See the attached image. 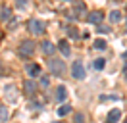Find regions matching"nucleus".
Listing matches in <instances>:
<instances>
[{"label": "nucleus", "instance_id": "obj_1", "mask_svg": "<svg viewBox=\"0 0 127 123\" xmlns=\"http://www.w3.org/2000/svg\"><path fill=\"white\" fill-rule=\"evenodd\" d=\"M48 69H50V73L56 77H62L65 73V62L64 60H58V58H52V60L48 62Z\"/></svg>", "mask_w": 127, "mask_h": 123}, {"label": "nucleus", "instance_id": "obj_2", "mask_svg": "<svg viewBox=\"0 0 127 123\" xmlns=\"http://www.w3.org/2000/svg\"><path fill=\"white\" fill-rule=\"evenodd\" d=\"M17 54L21 56V58H33V54H35V42L33 40H23L21 44H19V48H17Z\"/></svg>", "mask_w": 127, "mask_h": 123}, {"label": "nucleus", "instance_id": "obj_3", "mask_svg": "<svg viewBox=\"0 0 127 123\" xmlns=\"http://www.w3.org/2000/svg\"><path fill=\"white\" fill-rule=\"evenodd\" d=\"M27 29L31 31L33 35H44L46 25H44V21H40V19H29V23H27Z\"/></svg>", "mask_w": 127, "mask_h": 123}, {"label": "nucleus", "instance_id": "obj_4", "mask_svg": "<svg viewBox=\"0 0 127 123\" xmlns=\"http://www.w3.org/2000/svg\"><path fill=\"white\" fill-rule=\"evenodd\" d=\"M71 75L73 79H79V81H83L85 77H87V73H85V67H83V62H73V65H71Z\"/></svg>", "mask_w": 127, "mask_h": 123}, {"label": "nucleus", "instance_id": "obj_5", "mask_svg": "<svg viewBox=\"0 0 127 123\" xmlns=\"http://www.w3.org/2000/svg\"><path fill=\"white\" fill-rule=\"evenodd\" d=\"M119 119H121V112L116 108V110H112L110 114H108V117H106V123H118Z\"/></svg>", "mask_w": 127, "mask_h": 123}, {"label": "nucleus", "instance_id": "obj_6", "mask_svg": "<svg viewBox=\"0 0 127 123\" xmlns=\"http://www.w3.org/2000/svg\"><path fill=\"white\" fill-rule=\"evenodd\" d=\"M89 23H95V25H98V23H102V19H104V15H102V12H93V14H89Z\"/></svg>", "mask_w": 127, "mask_h": 123}, {"label": "nucleus", "instance_id": "obj_7", "mask_svg": "<svg viewBox=\"0 0 127 123\" xmlns=\"http://www.w3.org/2000/svg\"><path fill=\"white\" fill-rule=\"evenodd\" d=\"M4 91H6V98H8L10 102H16V100H17V96H16V87H14V85H6V89H4Z\"/></svg>", "mask_w": 127, "mask_h": 123}, {"label": "nucleus", "instance_id": "obj_8", "mask_svg": "<svg viewBox=\"0 0 127 123\" xmlns=\"http://www.w3.org/2000/svg\"><path fill=\"white\" fill-rule=\"evenodd\" d=\"M23 89H25V94H27V96H33V94L37 92V85H35L31 79H29V81H25Z\"/></svg>", "mask_w": 127, "mask_h": 123}, {"label": "nucleus", "instance_id": "obj_9", "mask_svg": "<svg viewBox=\"0 0 127 123\" xmlns=\"http://www.w3.org/2000/svg\"><path fill=\"white\" fill-rule=\"evenodd\" d=\"M8 119H10V110H8V106L0 104V123H6Z\"/></svg>", "mask_w": 127, "mask_h": 123}, {"label": "nucleus", "instance_id": "obj_10", "mask_svg": "<svg viewBox=\"0 0 127 123\" xmlns=\"http://www.w3.org/2000/svg\"><path fill=\"white\" fill-rule=\"evenodd\" d=\"M58 48H60V52L64 54V58H67V56H71V48H69V44H67L65 40H60V44H58Z\"/></svg>", "mask_w": 127, "mask_h": 123}, {"label": "nucleus", "instance_id": "obj_11", "mask_svg": "<svg viewBox=\"0 0 127 123\" xmlns=\"http://www.w3.org/2000/svg\"><path fill=\"white\" fill-rule=\"evenodd\" d=\"M42 52H44V54H48V56H52V54L56 52V46L52 44L50 40H44V42H42Z\"/></svg>", "mask_w": 127, "mask_h": 123}, {"label": "nucleus", "instance_id": "obj_12", "mask_svg": "<svg viewBox=\"0 0 127 123\" xmlns=\"http://www.w3.org/2000/svg\"><path fill=\"white\" fill-rule=\"evenodd\" d=\"M56 98L60 100V102H64V100L67 98V89H65L64 85H60V87H58V91H56Z\"/></svg>", "mask_w": 127, "mask_h": 123}, {"label": "nucleus", "instance_id": "obj_13", "mask_svg": "<svg viewBox=\"0 0 127 123\" xmlns=\"http://www.w3.org/2000/svg\"><path fill=\"white\" fill-rule=\"evenodd\" d=\"M39 73H40V67L37 63H29V65H27V75L29 77H37Z\"/></svg>", "mask_w": 127, "mask_h": 123}, {"label": "nucleus", "instance_id": "obj_14", "mask_svg": "<svg viewBox=\"0 0 127 123\" xmlns=\"http://www.w3.org/2000/svg\"><path fill=\"white\" fill-rule=\"evenodd\" d=\"M0 19H2V21H10V19H12V8H8V6L2 8V12H0Z\"/></svg>", "mask_w": 127, "mask_h": 123}, {"label": "nucleus", "instance_id": "obj_15", "mask_svg": "<svg viewBox=\"0 0 127 123\" xmlns=\"http://www.w3.org/2000/svg\"><path fill=\"white\" fill-rule=\"evenodd\" d=\"M110 21L112 23H119L121 21V12H119V10H112L110 12Z\"/></svg>", "mask_w": 127, "mask_h": 123}, {"label": "nucleus", "instance_id": "obj_16", "mask_svg": "<svg viewBox=\"0 0 127 123\" xmlns=\"http://www.w3.org/2000/svg\"><path fill=\"white\" fill-rule=\"evenodd\" d=\"M104 65H106V60H104V58H96V60L93 62V69H96V71L104 69Z\"/></svg>", "mask_w": 127, "mask_h": 123}, {"label": "nucleus", "instance_id": "obj_17", "mask_svg": "<svg viewBox=\"0 0 127 123\" xmlns=\"http://www.w3.org/2000/svg\"><path fill=\"white\" fill-rule=\"evenodd\" d=\"M69 112H71V106H67V104H62L58 108V115H67Z\"/></svg>", "mask_w": 127, "mask_h": 123}, {"label": "nucleus", "instance_id": "obj_18", "mask_svg": "<svg viewBox=\"0 0 127 123\" xmlns=\"http://www.w3.org/2000/svg\"><path fill=\"white\" fill-rule=\"evenodd\" d=\"M95 48L96 50H104V48H106V40H104V38H96L95 40Z\"/></svg>", "mask_w": 127, "mask_h": 123}, {"label": "nucleus", "instance_id": "obj_19", "mask_svg": "<svg viewBox=\"0 0 127 123\" xmlns=\"http://www.w3.org/2000/svg\"><path fill=\"white\" fill-rule=\"evenodd\" d=\"M73 12L77 15H83L85 14V4H75V6H73Z\"/></svg>", "mask_w": 127, "mask_h": 123}, {"label": "nucleus", "instance_id": "obj_20", "mask_svg": "<svg viewBox=\"0 0 127 123\" xmlns=\"http://www.w3.org/2000/svg\"><path fill=\"white\" fill-rule=\"evenodd\" d=\"M67 35H69V37H73V38H77V37H79L77 29H73V27H69V29H67Z\"/></svg>", "mask_w": 127, "mask_h": 123}, {"label": "nucleus", "instance_id": "obj_21", "mask_svg": "<svg viewBox=\"0 0 127 123\" xmlns=\"http://www.w3.org/2000/svg\"><path fill=\"white\" fill-rule=\"evenodd\" d=\"M16 4H17L19 8H25L27 4H29V0H16Z\"/></svg>", "mask_w": 127, "mask_h": 123}, {"label": "nucleus", "instance_id": "obj_22", "mask_svg": "<svg viewBox=\"0 0 127 123\" xmlns=\"http://www.w3.org/2000/svg\"><path fill=\"white\" fill-rule=\"evenodd\" d=\"M40 85H42V87L46 89L48 85H50V79H48V77H42V79H40Z\"/></svg>", "mask_w": 127, "mask_h": 123}, {"label": "nucleus", "instance_id": "obj_23", "mask_svg": "<svg viewBox=\"0 0 127 123\" xmlns=\"http://www.w3.org/2000/svg\"><path fill=\"white\" fill-rule=\"evenodd\" d=\"M108 31H110L108 27H98V33H108Z\"/></svg>", "mask_w": 127, "mask_h": 123}, {"label": "nucleus", "instance_id": "obj_24", "mask_svg": "<svg viewBox=\"0 0 127 123\" xmlns=\"http://www.w3.org/2000/svg\"><path fill=\"white\" fill-rule=\"evenodd\" d=\"M123 75H125V79H127V62H125V65H123Z\"/></svg>", "mask_w": 127, "mask_h": 123}, {"label": "nucleus", "instance_id": "obj_25", "mask_svg": "<svg viewBox=\"0 0 127 123\" xmlns=\"http://www.w3.org/2000/svg\"><path fill=\"white\" fill-rule=\"evenodd\" d=\"M123 60H127V50H125V52H123Z\"/></svg>", "mask_w": 127, "mask_h": 123}, {"label": "nucleus", "instance_id": "obj_26", "mask_svg": "<svg viewBox=\"0 0 127 123\" xmlns=\"http://www.w3.org/2000/svg\"><path fill=\"white\" fill-rule=\"evenodd\" d=\"M125 29H127V19H125Z\"/></svg>", "mask_w": 127, "mask_h": 123}, {"label": "nucleus", "instance_id": "obj_27", "mask_svg": "<svg viewBox=\"0 0 127 123\" xmlns=\"http://www.w3.org/2000/svg\"><path fill=\"white\" fill-rule=\"evenodd\" d=\"M0 73H2V67H0Z\"/></svg>", "mask_w": 127, "mask_h": 123}, {"label": "nucleus", "instance_id": "obj_28", "mask_svg": "<svg viewBox=\"0 0 127 123\" xmlns=\"http://www.w3.org/2000/svg\"><path fill=\"white\" fill-rule=\"evenodd\" d=\"M54 123H60V121H54Z\"/></svg>", "mask_w": 127, "mask_h": 123}, {"label": "nucleus", "instance_id": "obj_29", "mask_svg": "<svg viewBox=\"0 0 127 123\" xmlns=\"http://www.w3.org/2000/svg\"><path fill=\"white\" fill-rule=\"evenodd\" d=\"M125 123H127V121H125Z\"/></svg>", "mask_w": 127, "mask_h": 123}]
</instances>
